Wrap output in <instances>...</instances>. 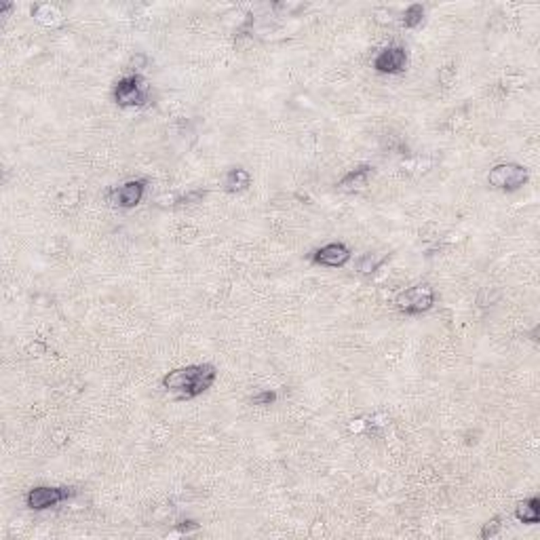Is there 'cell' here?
<instances>
[{
    "label": "cell",
    "mask_w": 540,
    "mask_h": 540,
    "mask_svg": "<svg viewBox=\"0 0 540 540\" xmlns=\"http://www.w3.org/2000/svg\"><path fill=\"white\" fill-rule=\"evenodd\" d=\"M215 380V367L213 365H188L169 371L163 378V386L167 392H172L176 399H194L203 395Z\"/></svg>",
    "instance_id": "cell-1"
},
{
    "label": "cell",
    "mask_w": 540,
    "mask_h": 540,
    "mask_svg": "<svg viewBox=\"0 0 540 540\" xmlns=\"http://www.w3.org/2000/svg\"><path fill=\"white\" fill-rule=\"evenodd\" d=\"M114 100L119 106H144L148 100V91L146 85L140 76H127L123 80H119L116 89H114Z\"/></svg>",
    "instance_id": "cell-4"
},
{
    "label": "cell",
    "mask_w": 540,
    "mask_h": 540,
    "mask_svg": "<svg viewBox=\"0 0 540 540\" xmlns=\"http://www.w3.org/2000/svg\"><path fill=\"white\" fill-rule=\"evenodd\" d=\"M517 520L524 522V524H539L540 520V500L539 498H528L524 503L517 505V511H515Z\"/></svg>",
    "instance_id": "cell-10"
},
{
    "label": "cell",
    "mask_w": 540,
    "mask_h": 540,
    "mask_svg": "<svg viewBox=\"0 0 540 540\" xmlns=\"http://www.w3.org/2000/svg\"><path fill=\"white\" fill-rule=\"evenodd\" d=\"M367 178H369V167H359V169L347 174L340 180L338 188L344 190V192H359V190H363L367 186Z\"/></svg>",
    "instance_id": "cell-9"
},
{
    "label": "cell",
    "mask_w": 540,
    "mask_h": 540,
    "mask_svg": "<svg viewBox=\"0 0 540 540\" xmlns=\"http://www.w3.org/2000/svg\"><path fill=\"white\" fill-rule=\"evenodd\" d=\"M407 64V55H405V49L401 47H388L384 51H380V55L376 57L373 61V68L382 74H395V72H401Z\"/></svg>",
    "instance_id": "cell-6"
},
{
    "label": "cell",
    "mask_w": 540,
    "mask_h": 540,
    "mask_svg": "<svg viewBox=\"0 0 540 540\" xmlns=\"http://www.w3.org/2000/svg\"><path fill=\"white\" fill-rule=\"evenodd\" d=\"M34 17H36L40 23H44V25H55V23L61 21L59 11H57L55 6H51V4H38V6L34 8Z\"/></svg>",
    "instance_id": "cell-12"
},
{
    "label": "cell",
    "mask_w": 540,
    "mask_h": 540,
    "mask_svg": "<svg viewBox=\"0 0 540 540\" xmlns=\"http://www.w3.org/2000/svg\"><path fill=\"white\" fill-rule=\"evenodd\" d=\"M72 494H74V490H68V488H34L28 492L25 503L34 511H44L49 507L59 505L61 500H66Z\"/></svg>",
    "instance_id": "cell-5"
},
{
    "label": "cell",
    "mask_w": 540,
    "mask_h": 540,
    "mask_svg": "<svg viewBox=\"0 0 540 540\" xmlns=\"http://www.w3.org/2000/svg\"><path fill=\"white\" fill-rule=\"evenodd\" d=\"M384 260H386V253H365L359 260L357 268L359 272H373Z\"/></svg>",
    "instance_id": "cell-13"
},
{
    "label": "cell",
    "mask_w": 540,
    "mask_h": 540,
    "mask_svg": "<svg viewBox=\"0 0 540 540\" xmlns=\"http://www.w3.org/2000/svg\"><path fill=\"white\" fill-rule=\"evenodd\" d=\"M435 294L431 285H414L397 296V308L405 315H418L433 306Z\"/></svg>",
    "instance_id": "cell-2"
},
{
    "label": "cell",
    "mask_w": 540,
    "mask_h": 540,
    "mask_svg": "<svg viewBox=\"0 0 540 540\" xmlns=\"http://www.w3.org/2000/svg\"><path fill=\"white\" fill-rule=\"evenodd\" d=\"M249 181H251V178H249V174L245 169H232L226 176L224 186H226L228 192H239V190H245L249 186Z\"/></svg>",
    "instance_id": "cell-11"
},
{
    "label": "cell",
    "mask_w": 540,
    "mask_h": 540,
    "mask_svg": "<svg viewBox=\"0 0 540 540\" xmlns=\"http://www.w3.org/2000/svg\"><path fill=\"white\" fill-rule=\"evenodd\" d=\"M422 17H424V6L422 4H412V6H407V11L403 15V25L405 28H416L422 21Z\"/></svg>",
    "instance_id": "cell-14"
},
{
    "label": "cell",
    "mask_w": 540,
    "mask_h": 540,
    "mask_svg": "<svg viewBox=\"0 0 540 540\" xmlns=\"http://www.w3.org/2000/svg\"><path fill=\"white\" fill-rule=\"evenodd\" d=\"M498 530H500V520H492V522H488V524H486V528H484V532H481V539L494 536Z\"/></svg>",
    "instance_id": "cell-16"
},
{
    "label": "cell",
    "mask_w": 540,
    "mask_h": 540,
    "mask_svg": "<svg viewBox=\"0 0 540 540\" xmlns=\"http://www.w3.org/2000/svg\"><path fill=\"white\" fill-rule=\"evenodd\" d=\"M144 190H146V184L142 180H131L127 184H123L121 188L112 190L110 194V200L119 207H136L142 196H144Z\"/></svg>",
    "instance_id": "cell-7"
},
{
    "label": "cell",
    "mask_w": 540,
    "mask_h": 540,
    "mask_svg": "<svg viewBox=\"0 0 540 540\" xmlns=\"http://www.w3.org/2000/svg\"><path fill=\"white\" fill-rule=\"evenodd\" d=\"M313 260H315L317 264L338 268V266H344V264L351 260V251H349L342 243H330V245L317 249L315 256H313Z\"/></svg>",
    "instance_id": "cell-8"
},
{
    "label": "cell",
    "mask_w": 540,
    "mask_h": 540,
    "mask_svg": "<svg viewBox=\"0 0 540 540\" xmlns=\"http://www.w3.org/2000/svg\"><path fill=\"white\" fill-rule=\"evenodd\" d=\"M275 399H277V392H275V390H264V392L256 395L251 401H253L256 405H270V403H275Z\"/></svg>",
    "instance_id": "cell-15"
},
{
    "label": "cell",
    "mask_w": 540,
    "mask_h": 540,
    "mask_svg": "<svg viewBox=\"0 0 540 540\" xmlns=\"http://www.w3.org/2000/svg\"><path fill=\"white\" fill-rule=\"evenodd\" d=\"M488 181H490V186L500 188V190H517L528 181V172L522 165L503 163V165H496L488 174Z\"/></svg>",
    "instance_id": "cell-3"
}]
</instances>
